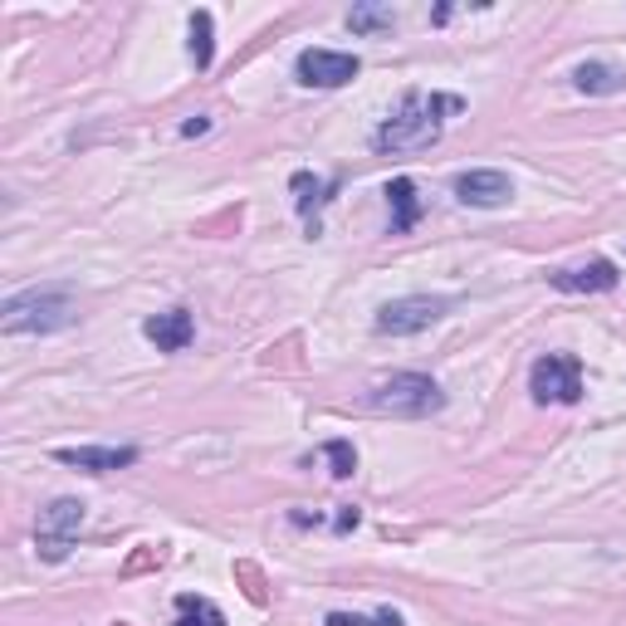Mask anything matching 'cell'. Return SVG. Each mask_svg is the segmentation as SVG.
I'll list each match as a JSON object with an SVG mask.
<instances>
[{"instance_id":"1","label":"cell","mask_w":626,"mask_h":626,"mask_svg":"<svg viewBox=\"0 0 626 626\" xmlns=\"http://www.w3.org/2000/svg\"><path fill=\"white\" fill-rule=\"evenodd\" d=\"M460 108H465V98H455V93H406L397 113L372 133V152L401 156V152L436 147L440 133H446V117H455Z\"/></svg>"},{"instance_id":"2","label":"cell","mask_w":626,"mask_h":626,"mask_svg":"<svg viewBox=\"0 0 626 626\" xmlns=\"http://www.w3.org/2000/svg\"><path fill=\"white\" fill-rule=\"evenodd\" d=\"M367 406L381 411V416L421 421L446 406V391H440L436 377H426V372H391L387 381H377V387L367 391Z\"/></svg>"},{"instance_id":"3","label":"cell","mask_w":626,"mask_h":626,"mask_svg":"<svg viewBox=\"0 0 626 626\" xmlns=\"http://www.w3.org/2000/svg\"><path fill=\"white\" fill-rule=\"evenodd\" d=\"M5 318H0V328L5 333H59L68 328V323L78 318L74 299H68L64 289H25V293H10L5 299Z\"/></svg>"},{"instance_id":"4","label":"cell","mask_w":626,"mask_h":626,"mask_svg":"<svg viewBox=\"0 0 626 626\" xmlns=\"http://www.w3.org/2000/svg\"><path fill=\"white\" fill-rule=\"evenodd\" d=\"M528 391H534L538 406H577L583 401V362L573 352H543V358L528 367Z\"/></svg>"},{"instance_id":"5","label":"cell","mask_w":626,"mask_h":626,"mask_svg":"<svg viewBox=\"0 0 626 626\" xmlns=\"http://www.w3.org/2000/svg\"><path fill=\"white\" fill-rule=\"evenodd\" d=\"M78 528H84V504H78V499H54V504H45L35 518V553L45 558V563H64L74 538H78Z\"/></svg>"},{"instance_id":"6","label":"cell","mask_w":626,"mask_h":626,"mask_svg":"<svg viewBox=\"0 0 626 626\" xmlns=\"http://www.w3.org/2000/svg\"><path fill=\"white\" fill-rule=\"evenodd\" d=\"M446 313H450L446 293H406V299H391L377 309V333H391V338L426 333L430 323H440Z\"/></svg>"},{"instance_id":"7","label":"cell","mask_w":626,"mask_h":626,"mask_svg":"<svg viewBox=\"0 0 626 626\" xmlns=\"http://www.w3.org/2000/svg\"><path fill=\"white\" fill-rule=\"evenodd\" d=\"M362 74V59L358 54H342V49H303L293 59V78L303 88H342Z\"/></svg>"},{"instance_id":"8","label":"cell","mask_w":626,"mask_h":626,"mask_svg":"<svg viewBox=\"0 0 626 626\" xmlns=\"http://www.w3.org/2000/svg\"><path fill=\"white\" fill-rule=\"evenodd\" d=\"M455 196H460V205L494 211V205H504L509 196H514V181H509L504 172H494V166H475V172L455 176Z\"/></svg>"},{"instance_id":"9","label":"cell","mask_w":626,"mask_h":626,"mask_svg":"<svg viewBox=\"0 0 626 626\" xmlns=\"http://www.w3.org/2000/svg\"><path fill=\"white\" fill-rule=\"evenodd\" d=\"M54 460L59 465L84 470V475H108V470L137 465V450L133 446H59Z\"/></svg>"},{"instance_id":"10","label":"cell","mask_w":626,"mask_h":626,"mask_svg":"<svg viewBox=\"0 0 626 626\" xmlns=\"http://www.w3.org/2000/svg\"><path fill=\"white\" fill-rule=\"evenodd\" d=\"M548 284L563 293H606L622 284V274H616L612 260H587L577 270H548Z\"/></svg>"},{"instance_id":"11","label":"cell","mask_w":626,"mask_h":626,"mask_svg":"<svg viewBox=\"0 0 626 626\" xmlns=\"http://www.w3.org/2000/svg\"><path fill=\"white\" fill-rule=\"evenodd\" d=\"M147 342H156V352H186L196 338V318L186 309H166V313H152L142 323Z\"/></svg>"},{"instance_id":"12","label":"cell","mask_w":626,"mask_h":626,"mask_svg":"<svg viewBox=\"0 0 626 626\" xmlns=\"http://www.w3.org/2000/svg\"><path fill=\"white\" fill-rule=\"evenodd\" d=\"M289 191H293V211L309 221V235L318 230V211L328 205V196L338 191V181H328V176H313V172H293L289 176Z\"/></svg>"},{"instance_id":"13","label":"cell","mask_w":626,"mask_h":626,"mask_svg":"<svg viewBox=\"0 0 626 626\" xmlns=\"http://www.w3.org/2000/svg\"><path fill=\"white\" fill-rule=\"evenodd\" d=\"M573 84L583 88L587 98H606V93H622L626 88V68L606 64V59H583V64L573 68Z\"/></svg>"},{"instance_id":"14","label":"cell","mask_w":626,"mask_h":626,"mask_svg":"<svg viewBox=\"0 0 626 626\" xmlns=\"http://www.w3.org/2000/svg\"><path fill=\"white\" fill-rule=\"evenodd\" d=\"M387 205H391V235H406L411 225L421 221V196H416V181L411 176H391L387 181Z\"/></svg>"},{"instance_id":"15","label":"cell","mask_w":626,"mask_h":626,"mask_svg":"<svg viewBox=\"0 0 626 626\" xmlns=\"http://www.w3.org/2000/svg\"><path fill=\"white\" fill-rule=\"evenodd\" d=\"M172 626H225V612L215 602H205V597L181 592L176 597V622Z\"/></svg>"},{"instance_id":"16","label":"cell","mask_w":626,"mask_h":626,"mask_svg":"<svg viewBox=\"0 0 626 626\" xmlns=\"http://www.w3.org/2000/svg\"><path fill=\"white\" fill-rule=\"evenodd\" d=\"M186 35H191V64L196 68H211V59H215L211 10H191V20H186Z\"/></svg>"},{"instance_id":"17","label":"cell","mask_w":626,"mask_h":626,"mask_svg":"<svg viewBox=\"0 0 626 626\" xmlns=\"http://www.w3.org/2000/svg\"><path fill=\"white\" fill-rule=\"evenodd\" d=\"M391 25H397V10H391V5H372V0H367V5L348 10L352 35H381V29H391Z\"/></svg>"},{"instance_id":"18","label":"cell","mask_w":626,"mask_h":626,"mask_svg":"<svg viewBox=\"0 0 626 626\" xmlns=\"http://www.w3.org/2000/svg\"><path fill=\"white\" fill-rule=\"evenodd\" d=\"M328 626H406V622H401V612H391V606H381L377 616H358V612H328Z\"/></svg>"},{"instance_id":"19","label":"cell","mask_w":626,"mask_h":626,"mask_svg":"<svg viewBox=\"0 0 626 626\" xmlns=\"http://www.w3.org/2000/svg\"><path fill=\"white\" fill-rule=\"evenodd\" d=\"M323 455H328V465H333V479H348L352 470H358V450H352V440H328Z\"/></svg>"},{"instance_id":"20","label":"cell","mask_w":626,"mask_h":626,"mask_svg":"<svg viewBox=\"0 0 626 626\" xmlns=\"http://www.w3.org/2000/svg\"><path fill=\"white\" fill-rule=\"evenodd\" d=\"M358 518H362V514L348 504V509H342V514H338V528H358Z\"/></svg>"},{"instance_id":"21","label":"cell","mask_w":626,"mask_h":626,"mask_svg":"<svg viewBox=\"0 0 626 626\" xmlns=\"http://www.w3.org/2000/svg\"><path fill=\"white\" fill-rule=\"evenodd\" d=\"M205 127H211L205 117H191V123H181V133H186V137H196V133H205Z\"/></svg>"}]
</instances>
